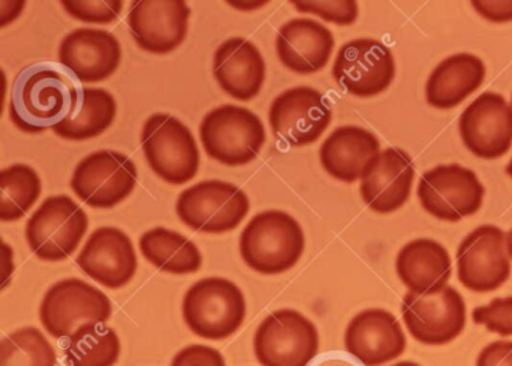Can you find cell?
Returning a JSON list of instances; mask_svg holds the SVG:
<instances>
[{
	"label": "cell",
	"mask_w": 512,
	"mask_h": 366,
	"mask_svg": "<svg viewBox=\"0 0 512 366\" xmlns=\"http://www.w3.org/2000/svg\"><path fill=\"white\" fill-rule=\"evenodd\" d=\"M485 189L478 176L463 165H439L422 174L418 198L424 210L440 221L457 222L475 215Z\"/></svg>",
	"instance_id": "11"
},
{
	"label": "cell",
	"mask_w": 512,
	"mask_h": 366,
	"mask_svg": "<svg viewBox=\"0 0 512 366\" xmlns=\"http://www.w3.org/2000/svg\"><path fill=\"white\" fill-rule=\"evenodd\" d=\"M143 257L161 272L190 275L202 267L203 258L196 243L166 227L152 228L139 240Z\"/></svg>",
	"instance_id": "28"
},
{
	"label": "cell",
	"mask_w": 512,
	"mask_h": 366,
	"mask_svg": "<svg viewBox=\"0 0 512 366\" xmlns=\"http://www.w3.org/2000/svg\"><path fill=\"white\" fill-rule=\"evenodd\" d=\"M80 269L110 290L130 284L137 272V255L130 237L116 227H100L89 236L77 257Z\"/></svg>",
	"instance_id": "19"
},
{
	"label": "cell",
	"mask_w": 512,
	"mask_h": 366,
	"mask_svg": "<svg viewBox=\"0 0 512 366\" xmlns=\"http://www.w3.org/2000/svg\"><path fill=\"white\" fill-rule=\"evenodd\" d=\"M190 15L185 0H136L128 14V27L143 51L163 56L187 38Z\"/></svg>",
	"instance_id": "17"
},
{
	"label": "cell",
	"mask_w": 512,
	"mask_h": 366,
	"mask_svg": "<svg viewBox=\"0 0 512 366\" xmlns=\"http://www.w3.org/2000/svg\"><path fill=\"white\" fill-rule=\"evenodd\" d=\"M511 105H512V98H511Z\"/></svg>",
	"instance_id": "42"
},
{
	"label": "cell",
	"mask_w": 512,
	"mask_h": 366,
	"mask_svg": "<svg viewBox=\"0 0 512 366\" xmlns=\"http://www.w3.org/2000/svg\"><path fill=\"white\" fill-rule=\"evenodd\" d=\"M65 356L70 366H113L121 356V341L106 323L83 324L68 339Z\"/></svg>",
	"instance_id": "29"
},
{
	"label": "cell",
	"mask_w": 512,
	"mask_h": 366,
	"mask_svg": "<svg viewBox=\"0 0 512 366\" xmlns=\"http://www.w3.org/2000/svg\"><path fill=\"white\" fill-rule=\"evenodd\" d=\"M458 279L467 290L490 293L511 276L506 234L496 225H481L457 249Z\"/></svg>",
	"instance_id": "12"
},
{
	"label": "cell",
	"mask_w": 512,
	"mask_h": 366,
	"mask_svg": "<svg viewBox=\"0 0 512 366\" xmlns=\"http://www.w3.org/2000/svg\"><path fill=\"white\" fill-rule=\"evenodd\" d=\"M292 5L304 14H313L338 26H350L358 20L359 6L355 0H293Z\"/></svg>",
	"instance_id": "33"
},
{
	"label": "cell",
	"mask_w": 512,
	"mask_h": 366,
	"mask_svg": "<svg viewBox=\"0 0 512 366\" xmlns=\"http://www.w3.org/2000/svg\"><path fill=\"white\" fill-rule=\"evenodd\" d=\"M41 195V179L34 168L14 164L0 171V219L19 221Z\"/></svg>",
	"instance_id": "30"
},
{
	"label": "cell",
	"mask_w": 512,
	"mask_h": 366,
	"mask_svg": "<svg viewBox=\"0 0 512 366\" xmlns=\"http://www.w3.org/2000/svg\"><path fill=\"white\" fill-rule=\"evenodd\" d=\"M304 249V230L292 215L281 210L257 213L239 240L242 260L262 275H280L292 269Z\"/></svg>",
	"instance_id": "2"
},
{
	"label": "cell",
	"mask_w": 512,
	"mask_h": 366,
	"mask_svg": "<svg viewBox=\"0 0 512 366\" xmlns=\"http://www.w3.org/2000/svg\"><path fill=\"white\" fill-rule=\"evenodd\" d=\"M415 179V165L409 153L398 147L383 150L373 170L361 180V195L379 215L401 209L409 200Z\"/></svg>",
	"instance_id": "24"
},
{
	"label": "cell",
	"mask_w": 512,
	"mask_h": 366,
	"mask_svg": "<svg viewBox=\"0 0 512 366\" xmlns=\"http://www.w3.org/2000/svg\"><path fill=\"white\" fill-rule=\"evenodd\" d=\"M142 147L151 170L170 185L196 177L200 152L193 132L172 114H152L142 131Z\"/></svg>",
	"instance_id": "5"
},
{
	"label": "cell",
	"mask_w": 512,
	"mask_h": 366,
	"mask_svg": "<svg viewBox=\"0 0 512 366\" xmlns=\"http://www.w3.org/2000/svg\"><path fill=\"white\" fill-rule=\"evenodd\" d=\"M472 318L488 332L512 336V296L496 297L488 305L478 306L473 309Z\"/></svg>",
	"instance_id": "34"
},
{
	"label": "cell",
	"mask_w": 512,
	"mask_h": 366,
	"mask_svg": "<svg viewBox=\"0 0 512 366\" xmlns=\"http://www.w3.org/2000/svg\"><path fill=\"white\" fill-rule=\"evenodd\" d=\"M320 164L326 173L344 183L362 180L380 158V141L361 126H340L320 147Z\"/></svg>",
	"instance_id": "21"
},
{
	"label": "cell",
	"mask_w": 512,
	"mask_h": 366,
	"mask_svg": "<svg viewBox=\"0 0 512 366\" xmlns=\"http://www.w3.org/2000/svg\"><path fill=\"white\" fill-rule=\"evenodd\" d=\"M250 212L247 194L233 183L205 180L182 191L176 201L179 219L199 233L235 230Z\"/></svg>",
	"instance_id": "7"
},
{
	"label": "cell",
	"mask_w": 512,
	"mask_h": 366,
	"mask_svg": "<svg viewBox=\"0 0 512 366\" xmlns=\"http://www.w3.org/2000/svg\"><path fill=\"white\" fill-rule=\"evenodd\" d=\"M56 362L55 348L35 327L16 330L0 344V366H56Z\"/></svg>",
	"instance_id": "31"
},
{
	"label": "cell",
	"mask_w": 512,
	"mask_h": 366,
	"mask_svg": "<svg viewBox=\"0 0 512 366\" xmlns=\"http://www.w3.org/2000/svg\"><path fill=\"white\" fill-rule=\"evenodd\" d=\"M170 366H226L223 354L208 345L194 344L182 348Z\"/></svg>",
	"instance_id": "35"
},
{
	"label": "cell",
	"mask_w": 512,
	"mask_h": 366,
	"mask_svg": "<svg viewBox=\"0 0 512 366\" xmlns=\"http://www.w3.org/2000/svg\"><path fill=\"white\" fill-rule=\"evenodd\" d=\"M461 141L481 159H497L512 146V105L499 93L484 92L461 113Z\"/></svg>",
	"instance_id": "16"
},
{
	"label": "cell",
	"mask_w": 512,
	"mask_h": 366,
	"mask_svg": "<svg viewBox=\"0 0 512 366\" xmlns=\"http://www.w3.org/2000/svg\"><path fill=\"white\" fill-rule=\"evenodd\" d=\"M475 366H512V341H494L482 348Z\"/></svg>",
	"instance_id": "37"
},
{
	"label": "cell",
	"mask_w": 512,
	"mask_h": 366,
	"mask_svg": "<svg viewBox=\"0 0 512 366\" xmlns=\"http://www.w3.org/2000/svg\"><path fill=\"white\" fill-rule=\"evenodd\" d=\"M506 249H508L509 258L512 260V228L506 234Z\"/></svg>",
	"instance_id": "39"
},
{
	"label": "cell",
	"mask_w": 512,
	"mask_h": 366,
	"mask_svg": "<svg viewBox=\"0 0 512 366\" xmlns=\"http://www.w3.org/2000/svg\"><path fill=\"white\" fill-rule=\"evenodd\" d=\"M319 344L313 321L295 309L272 312L254 335V353L262 366H308Z\"/></svg>",
	"instance_id": "8"
},
{
	"label": "cell",
	"mask_w": 512,
	"mask_h": 366,
	"mask_svg": "<svg viewBox=\"0 0 512 366\" xmlns=\"http://www.w3.org/2000/svg\"><path fill=\"white\" fill-rule=\"evenodd\" d=\"M88 227V215L73 198L53 195L29 218L26 240L37 258L56 263L74 254Z\"/></svg>",
	"instance_id": "6"
},
{
	"label": "cell",
	"mask_w": 512,
	"mask_h": 366,
	"mask_svg": "<svg viewBox=\"0 0 512 366\" xmlns=\"http://www.w3.org/2000/svg\"><path fill=\"white\" fill-rule=\"evenodd\" d=\"M332 77L356 98L380 95L394 81V54L377 39H353L338 50Z\"/></svg>",
	"instance_id": "13"
},
{
	"label": "cell",
	"mask_w": 512,
	"mask_h": 366,
	"mask_svg": "<svg viewBox=\"0 0 512 366\" xmlns=\"http://www.w3.org/2000/svg\"><path fill=\"white\" fill-rule=\"evenodd\" d=\"M391 366H421V365H419V363L409 362V360H406V362L394 363V365H391Z\"/></svg>",
	"instance_id": "40"
},
{
	"label": "cell",
	"mask_w": 512,
	"mask_h": 366,
	"mask_svg": "<svg viewBox=\"0 0 512 366\" xmlns=\"http://www.w3.org/2000/svg\"><path fill=\"white\" fill-rule=\"evenodd\" d=\"M121 60V44L106 30H73L59 45V63L80 83L107 80L118 71Z\"/></svg>",
	"instance_id": "20"
},
{
	"label": "cell",
	"mask_w": 512,
	"mask_h": 366,
	"mask_svg": "<svg viewBox=\"0 0 512 366\" xmlns=\"http://www.w3.org/2000/svg\"><path fill=\"white\" fill-rule=\"evenodd\" d=\"M485 80V65L479 57L458 53L446 57L428 77L425 98L431 107L449 110L460 105Z\"/></svg>",
	"instance_id": "26"
},
{
	"label": "cell",
	"mask_w": 512,
	"mask_h": 366,
	"mask_svg": "<svg viewBox=\"0 0 512 366\" xmlns=\"http://www.w3.org/2000/svg\"><path fill=\"white\" fill-rule=\"evenodd\" d=\"M506 174L512 179V159L509 161L508 167H506Z\"/></svg>",
	"instance_id": "41"
},
{
	"label": "cell",
	"mask_w": 512,
	"mask_h": 366,
	"mask_svg": "<svg viewBox=\"0 0 512 366\" xmlns=\"http://www.w3.org/2000/svg\"><path fill=\"white\" fill-rule=\"evenodd\" d=\"M214 77L236 101L256 98L266 80V63L259 48L248 39H227L214 54Z\"/></svg>",
	"instance_id": "23"
},
{
	"label": "cell",
	"mask_w": 512,
	"mask_h": 366,
	"mask_svg": "<svg viewBox=\"0 0 512 366\" xmlns=\"http://www.w3.org/2000/svg\"><path fill=\"white\" fill-rule=\"evenodd\" d=\"M472 8L491 23L512 21V0H473Z\"/></svg>",
	"instance_id": "36"
},
{
	"label": "cell",
	"mask_w": 512,
	"mask_h": 366,
	"mask_svg": "<svg viewBox=\"0 0 512 366\" xmlns=\"http://www.w3.org/2000/svg\"><path fill=\"white\" fill-rule=\"evenodd\" d=\"M199 132L206 155L227 167L250 164L266 143L260 117L238 105H221L209 111Z\"/></svg>",
	"instance_id": "4"
},
{
	"label": "cell",
	"mask_w": 512,
	"mask_h": 366,
	"mask_svg": "<svg viewBox=\"0 0 512 366\" xmlns=\"http://www.w3.org/2000/svg\"><path fill=\"white\" fill-rule=\"evenodd\" d=\"M118 105L112 93L94 87L76 89L67 116L53 128L58 137L85 141L106 132L115 122Z\"/></svg>",
	"instance_id": "27"
},
{
	"label": "cell",
	"mask_w": 512,
	"mask_h": 366,
	"mask_svg": "<svg viewBox=\"0 0 512 366\" xmlns=\"http://www.w3.org/2000/svg\"><path fill=\"white\" fill-rule=\"evenodd\" d=\"M74 92L73 83L52 66H29L14 81L11 122L28 134L53 129L70 111Z\"/></svg>",
	"instance_id": "1"
},
{
	"label": "cell",
	"mask_w": 512,
	"mask_h": 366,
	"mask_svg": "<svg viewBox=\"0 0 512 366\" xmlns=\"http://www.w3.org/2000/svg\"><path fill=\"white\" fill-rule=\"evenodd\" d=\"M110 317L109 297L77 278L62 279L52 285L40 306L41 323L56 339L68 338L83 324L106 323Z\"/></svg>",
	"instance_id": "9"
},
{
	"label": "cell",
	"mask_w": 512,
	"mask_h": 366,
	"mask_svg": "<svg viewBox=\"0 0 512 366\" xmlns=\"http://www.w3.org/2000/svg\"><path fill=\"white\" fill-rule=\"evenodd\" d=\"M332 110L322 92L308 86L280 93L269 108L275 137L292 147L316 143L331 125Z\"/></svg>",
	"instance_id": "15"
},
{
	"label": "cell",
	"mask_w": 512,
	"mask_h": 366,
	"mask_svg": "<svg viewBox=\"0 0 512 366\" xmlns=\"http://www.w3.org/2000/svg\"><path fill=\"white\" fill-rule=\"evenodd\" d=\"M62 8L74 20L91 24H110L118 20L124 2L121 0H62Z\"/></svg>",
	"instance_id": "32"
},
{
	"label": "cell",
	"mask_w": 512,
	"mask_h": 366,
	"mask_svg": "<svg viewBox=\"0 0 512 366\" xmlns=\"http://www.w3.org/2000/svg\"><path fill=\"white\" fill-rule=\"evenodd\" d=\"M182 315L194 335L221 341L241 329L247 303L235 282L212 276L188 288L182 302Z\"/></svg>",
	"instance_id": "3"
},
{
	"label": "cell",
	"mask_w": 512,
	"mask_h": 366,
	"mask_svg": "<svg viewBox=\"0 0 512 366\" xmlns=\"http://www.w3.org/2000/svg\"><path fill=\"white\" fill-rule=\"evenodd\" d=\"M395 269L410 293L430 296L448 287L452 275L451 255L436 240L415 239L400 249Z\"/></svg>",
	"instance_id": "25"
},
{
	"label": "cell",
	"mask_w": 512,
	"mask_h": 366,
	"mask_svg": "<svg viewBox=\"0 0 512 366\" xmlns=\"http://www.w3.org/2000/svg\"><path fill=\"white\" fill-rule=\"evenodd\" d=\"M137 177L136 164L127 155L100 150L77 164L71 189L94 209H112L133 194Z\"/></svg>",
	"instance_id": "10"
},
{
	"label": "cell",
	"mask_w": 512,
	"mask_h": 366,
	"mask_svg": "<svg viewBox=\"0 0 512 366\" xmlns=\"http://www.w3.org/2000/svg\"><path fill=\"white\" fill-rule=\"evenodd\" d=\"M331 30L310 18H293L278 30V59L289 71L310 75L328 65L334 51Z\"/></svg>",
	"instance_id": "22"
},
{
	"label": "cell",
	"mask_w": 512,
	"mask_h": 366,
	"mask_svg": "<svg viewBox=\"0 0 512 366\" xmlns=\"http://www.w3.org/2000/svg\"><path fill=\"white\" fill-rule=\"evenodd\" d=\"M344 347L364 366H382L406 351L403 327L392 312L370 308L350 320L344 333Z\"/></svg>",
	"instance_id": "18"
},
{
	"label": "cell",
	"mask_w": 512,
	"mask_h": 366,
	"mask_svg": "<svg viewBox=\"0 0 512 366\" xmlns=\"http://www.w3.org/2000/svg\"><path fill=\"white\" fill-rule=\"evenodd\" d=\"M401 315L410 335L425 345H445L457 339L466 327L463 296L454 287H445L430 296L407 293Z\"/></svg>",
	"instance_id": "14"
},
{
	"label": "cell",
	"mask_w": 512,
	"mask_h": 366,
	"mask_svg": "<svg viewBox=\"0 0 512 366\" xmlns=\"http://www.w3.org/2000/svg\"><path fill=\"white\" fill-rule=\"evenodd\" d=\"M319 366H352L350 363L344 362V360H326V362L320 363Z\"/></svg>",
	"instance_id": "38"
}]
</instances>
